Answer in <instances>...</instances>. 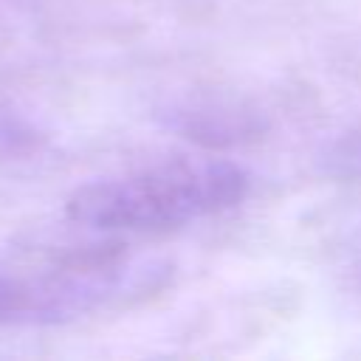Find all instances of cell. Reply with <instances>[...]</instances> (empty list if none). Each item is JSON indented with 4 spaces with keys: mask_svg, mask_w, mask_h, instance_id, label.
<instances>
[{
    "mask_svg": "<svg viewBox=\"0 0 361 361\" xmlns=\"http://www.w3.org/2000/svg\"><path fill=\"white\" fill-rule=\"evenodd\" d=\"M0 324H28V279L0 265Z\"/></svg>",
    "mask_w": 361,
    "mask_h": 361,
    "instance_id": "obj_4",
    "label": "cell"
},
{
    "mask_svg": "<svg viewBox=\"0 0 361 361\" xmlns=\"http://www.w3.org/2000/svg\"><path fill=\"white\" fill-rule=\"evenodd\" d=\"M251 186V172L234 161L180 158L76 186L65 217L104 234H152L223 214L240 206Z\"/></svg>",
    "mask_w": 361,
    "mask_h": 361,
    "instance_id": "obj_1",
    "label": "cell"
},
{
    "mask_svg": "<svg viewBox=\"0 0 361 361\" xmlns=\"http://www.w3.org/2000/svg\"><path fill=\"white\" fill-rule=\"evenodd\" d=\"M161 116L172 133L200 147H240L268 133L262 110L231 96H183Z\"/></svg>",
    "mask_w": 361,
    "mask_h": 361,
    "instance_id": "obj_2",
    "label": "cell"
},
{
    "mask_svg": "<svg viewBox=\"0 0 361 361\" xmlns=\"http://www.w3.org/2000/svg\"><path fill=\"white\" fill-rule=\"evenodd\" d=\"M319 166L336 180H361V127L338 135L319 155Z\"/></svg>",
    "mask_w": 361,
    "mask_h": 361,
    "instance_id": "obj_3",
    "label": "cell"
},
{
    "mask_svg": "<svg viewBox=\"0 0 361 361\" xmlns=\"http://www.w3.org/2000/svg\"><path fill=\"white\" fill-rule=\"evenodd\" d=\"M355 279H358V285H361V251H358V257H355Z\"/></svg>",
    "mask_w": 361,
    "mask_h": 361,
    "instance_id": "obj_5",
    "label": "cell"
}]
</instances>
